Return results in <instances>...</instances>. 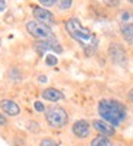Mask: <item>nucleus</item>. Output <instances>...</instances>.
<instances>
[{
  "mask_svg": "<svg viewBox=\"0 0 133 146\" xmlns=\"http://www.w3.org/2000/svg\"><path fill=\"white\" fill-rule=\"evenodd\" d=\"M65 29L68 32V35L77 40V42L81 45V48L87 52V54H91L97 49L98 46V39L97 36L85 26L81 25V22L77 17H70L66 19L65 22Z\"/></svg>",
  "mask_w": 133,
  "mask_h": 146,
  "instance_id": "1",
  "label": "nucleus"
},
{
  "mask_svg": "<svg viewBox=\"0 0 133 146\" xmlns=\"http://www.w3.org/2000/svg\"><path fill=\"white\" fill-rule=\"evenodd\" d=\"M97 110H98V114L101 116V119L104 121H107L108 124H112L113 127L120 126L127 117V110L124 107V104H122L120 101L113 100V98L100 100Z\"/></svg>",
  "mask_w": 133,
  "mask_h": 146,
  "instance_id": "2",
  "label": "nucleus"
},
{
  "mask_svg": "<svg viewBox=\"0 0 133 146\" xmlns=\"http://www.w3.org/2000/svg\"><path fill=\"white\" fill-rule=\"evenodd\" d=\"M45 120L52 129H64L68 124V113L61 106H52L45 110Z\"/></svg>",
  "mask_w": 133,
  "mask_h": 146,
  "instance_id": "3",
  "label": "nucleus"
},
{
  "mask_svg": "<svg viewBox=\"0 0 133 146\" xmlns=\"http://www.w3.org/2000/svg\"><path fill=\"white\" fill-rule=\"evenodd\" d=\"M26 31L31 36H33L38 40H47V39L54 38V32H52L51 26L41 23L38 20H29L26 23Z\"/></svg>",
  "mask_w": 133,
  "mask_h": 146,
  "instance_id": "4",
  "label": "nucleus"
},
{
  "mask_svg": "<svg viewBox=\"0 0 133 146\" xmlns=\"http://www.w3.org/2000/svg\"><path fill=\"white\" fill-rule=\"evenodd\" d=\"M108 55H110V59H112L114 64H117V65H126L127 55H126L124 48L120 44H116V42L110 44V46H108Z\"/></svg>",
  "mask_w": 133,
  "mask_h": 146,
  "instance_id": "5",
  "label": "nucleus"
},
{
  "mask_svg": "<svg viewBox=\"0 0 133 146\" xmlns=\"http://www.w3.org/2000/svg\"><path fill=\"white\" fill-rule=\"evenodd\" d=\"M33 17H35V20H38V22H41V23H45V25H54L55 23V17H54V15L48 10V9H45V7H39V6H36V7H33Z\"/></svg>",
  "mask_w": 133,
  "mask_h": 146,
  "instance_id": "6",
  "label": "nucleus"
},
{
  "mask_svg": "<svg viewBox=\"0 0 133 146\" xmlns=\"http://www.w3.org/2000/svg\"><path fill=\"white\" fill-rule=\"evenodd\" d=\"M72 133L78 137V139H85L90 136V130H91V124L88 123L87 120L81 119V120H77L74 124H72Z\"/></svg>",
  "mask_w": 133,
  "mask_h": 146,
  "instance_id": "7",
  "label": "nucleus"
},
{
  "mask_svg": "<svg viewBox=\"0 0 133 146\" xmlns=\"http://www.w3.org/2000/svg\"><path fill=\"white\" fill-rule=\"evenodd\" d=\"M35 48L39 54H43L45 51H55V52H62V46L59 45L58 40L52 39H47V40H39L35 44Z\"/></svg>",
  "mask_w": 133,
  "mask_h": 146,
  "instance_id": "8",
  "label": "nucleus"
},
{
  "mask_svg": "<svg viewBox=\"0 0 133 146\" xmlns=\"http://www.w3.org/2000/svg\"><path fill=\"white\" fill-rule=\"evenodd\" d=\"M0 109L2 111L10 117H16L20 114V107L19 104L13 100H9V98H5V100H0Z\"/></svg>",
  "mask_w": 133,
  "mask_h": 146,
  "instance_id": "9",
  "label": "nucleus"
},
{
  "mask_svg": "<svg viewBox=\"0 0 133 146\" xmlns=\"http://www.w3.org/2000/svg\"><path fill=\"white\" fill-rule=\"evenodd\" d=\"M93 127L100 133V135H103V136H106V137H108V136H113L114 133H116V129L112 126V124H108L107 121H104L103 119H100V120H93Z\"/></svg>",
  "mask_w": 133,
  "mask_h": 146,
  "instance_id": "10",
  "label": "nucleus"
},
{
  "mask_svg": "<svg viewBox=\"0 0 133 146\" xmlns=\"http://www.w3.org/2000/svg\"><path fill=\"white\" fill-rule=\"evenodd\" d=\"M42 98H45L47 101H51V103H57V101L64 98V94L58 88L49 87V88H45L42 91Z\"/></svg>",
  "mask_w": 133,
  "mask_h": 146,
  "instance_id": "11",
  "label": "nucleus"
},
{
  "mask_svg": "<svg viewBox=\"0 0 133 146\" xmlns=\"http://www.w3.org/2000/svg\"><path fill=\"white\" fill-rule=\"evenodd\" d=\"M117 19H119L120 25H133V12L124 9L119 13Z\"/></svg>",
  "mask_w": 133,
  "mask_h": 146,
  "instance_id": "12",
  "label": "nucleus"
},
{
  "mask_svg": "<svg viewBox=\"0 0 133 146\" xmlns=\"http://www.w3.org/2000/svg\"><path fill=\"white\" fill-rule=\"evenodd\" d=\"M120 32L127 44H133V25H120Z\"/></svg>",
  "mask_w": 133,
  "mask_h": 146,
  "instance_id": "13",
  "label": "nucleus"
},
{
  "mask_svg": "<svg viewBox=\"0 0 133 146\" xmlns=\"http://www.w3.org/2000/svg\"><path fill=\"white\" fill-rule=\"evenodd\" d=\"M90 146H113V143L110 142L108 137H106V136H103V135H98V136H96V137L91 140Z\"/></svg>",
  "mask_w": 133,
  "mask_h": 146,
  "instance_id": "14",
  "label": "nucleus"
},
{
  "mask_svg": "<svg viewBox=\"0 0 133 146\" xmlns=\"http://www.w3.org/2000/svg\"><path fill=\"white\" fill-rule=\"evenodd\" d=\"M57 3H58V7H59V10H68V9H71V6H72V0H57Z\"/></svg>",
  "mask_w": 133,
  "mask_h": 146,
  "instance_id": "15",
  "label": "nucleus"
},
{
  "mask_svg": "<svg viewBox=\"0 0 133 146\" xmlns=\"http://www.w3.org/2000/svg\"><path fill=\"white\" fill-rule=\"evenodd\" d=\"M45 64H47L48 67H55V65L58 64V58H57L55 55H52V54H48V55L45 56Z\"/></svg>",
  "mask_w": 133,
  "mask_h": 146,
  "instance_id": "16",
  "label": "nucleus"
},
{
  "mask_svg": "<svg viewBox=\"0 0 133 146\" xmlns=\"http://www.w3.org/2000/svg\"><path fill=\"white\" fill-rule=\"evenodd\" d=\"M39 146H59V143L51 137H43L41 142H39Z\"/></svg>",
  "mask_w": 133,
  "mask_h": 146,
  "instance_id": "17",
  "label": "nucleus"
},
{
  "mask_svg": "<svg viewBox=\"0 0 133 146\" xmlns=\"http://www.w3.org/2000/svg\"><path fill=\"white\" fill-rule=\"evenodd\" d=\"M39 3L42 5V7H52L55 3H57V0H39Z\"/></svg>",
  "mask_w": 133,
  "mask_h": 146,
  "instance_id": "18",
  "label": "nucleus"
},
{
  "mask_svg": "<svg viewBox=\"0 0 133 146\" xmlns=\"http://www.w3.org/2000/svg\"><path fill=\"white\" fill-rule=\"evenodd\" d=\"M33 109H35L36 111H45V110H47L42 101H35V103H33Z\"/></svg>",
  "mask_w": 133,
  "mask_h": 146,
  "instance_id": "19",
  "label": "nucleus"
},
{
  "mask_svg": "<svg viewBox=\"0 0 133 146\" xmlns=\"http://www.w3.org/2000/svg\"><path fill=\"white\" fill-rule=\"evenodd\" d=\"M6 124H7V120H6V117H5L2 113H0V126H6Z\"/></svg>",
  "mask_w": 133,
  "mask_h": 146,
  "instance_id": "20",
  "label": "nucleus"
},
{
  "mask_svg": "<svg viewBox=\"0 0 133 146\" xmlns=\"http://www.w3.org/2000/svg\"><path fill=\"white\" fill-rule=\"evenodd\" d=\"M6 0H0V12H5L6 10Z\"/></svg>",
  "mask_w": 133,
  "mask_h": 146,
  "instance_id": "21",
  "label": "nucleus"
},
{
  "mask_svg": "<svg viewBox=\"0 0 133 146\" xmlns=\"http://www.w3.org/2000/svg\"><path fill=\"white\" fill-rule=\"evenodd\" d=\"M127 98H129V100H130V101L133 103V88H132V90L129 91V94H127Z\"/></svg>",
  "mask_w": 133,
  "mask_h": 146,
  "instance_id": "22",
  "label": "nucleus"
},
{
  "mask_svg": "<svg viewBox=\"0 0 133 146\" xmlns=\"http://www.w3.org/2000/svg\"><path fill=\"white\" fill-rule=\"evenodd\" d=\"M39 78H41V81H42V82H45V81H47V77H43V75H41Z\"/></svg>",
  "mask_w": 133,
  "mask_h": 146,
  "instance_id": "23",
  "label": "nucleus"
},
{
  "mask_svg": "<svg viewBox=\"0 0 133 146\" xmlns=\"http://www.w3.org/2000/svg\"><path fill=\"white\" fill-rule=\"evenodd\" d=\"M129 2H130V3H133V0H129Z\"/></svg>",
  "mask_w": 133,
  "mask_h": 146,
  "instance_id": "24",
  "label": "nucleus"
},
{
  "mask_svg": "<svg viewBox=\"0 0 133 146\" xmlns=\"http://www.w3.org/2000/svg\"><path fill=\"white\" fill-rule=\"evenodd\" d=\"M0 44H2V39H0Z\"/></svg>",
  "mask_w": 133,
  "mask_h": 146,
  "instance_id": "25",
  "label": "nucleus"
}]
</instances>
